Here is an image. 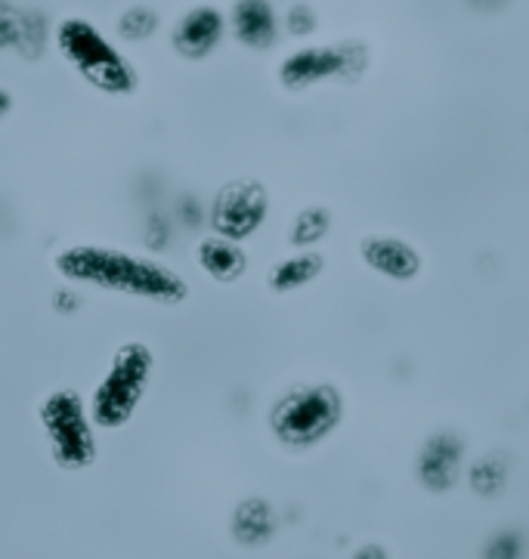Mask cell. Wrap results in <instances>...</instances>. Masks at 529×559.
<instances>
[{"label":"cell","mask_w":529,"mask_h":559,"mask_svg":"<svg viewBox=\"0 0 529 559\" xmlns=\"http://www.w3.org/2000/svg\"><path fill=\"white\" fill-rule=\"evenodd\" d=\"M54 270L66 285L106 290L140 304L177 307L189 294L180 272L171 270L158 257L96 241H78L56 251Z\"/></svg>","instance_id":"1"},{"label":"cell","mask_w":529,"mask_h":559,"mask_svg":"<svg viewBox=\"0 0 529 559\" xmlns=\"http://www.w3.org/2000/svg\"><path fill=\"white\" fill-rule=\"evenodd\" d=\"M344 420V396L331 380L292 383L270 408V430L285 449H316Z\"/></svg>","instance_id":"2"},{"label":"cell","mask_w":529,"mask_h":559,"mask_svg":"<svg viewBox=\"0 0 529 559\" xmlns=\"http://www.w3.org/2000/svg\"><path fill=\"white\" fill-rule=\"evenodd\" d=\"M155 368H158V361H155V353L149 349V343H121L111 353L103 378L87 399V415H91L93 427H103V430L128 427L140 402L146 399Z\"/></svg>","instance_id":"3"},{"label":"cell","mask_w":529,"mask_h":559,"mask_svg":"<svg viewBox=\"0 0 529 559\" xmlns=\"http://www.w3.org/2000/svg\"><path fill=\"white\" fill-rule=\"evenodd\" d=\"M56 44L66 56V62L96 91L125 96L137 87V72L130 69L128 59L118 53L106 35L87 19H66L56 28Z\"/></svg>","instance_id":"4"},{"label":"cell","mask_w":529,"mask_h":559,"mask_svg":"<svg viewBox=\"0 0 529 559\" xmlns=\"http://www.w3.org/2000/svg\"><path fill=\"white\" fill-rule=\"evenodd\" d=\"M37 420L59 467L78 473L96 461V433L87 415V399L78 390L72 386L50 390L37 405Z\"/></svg>","instance_id":"5"},{"label":"cell","mask_w":529,"mask_h":559,"mask_svg":"<svg viewBox=\"0 0 529 559\" xmlns=\"http://www.w3.org/2000/svg\"><path fill=\"white\" fill-rule=\"evenodd\" d=\"M267 217H270V195H267L263 182L257 180L226 182L214 195V201L208 204L211 233L233 238L238 245L260 233Z\"/></svg>","instance_id":"6"},{"label":"cell","mask_w":529,"mask_h":559,"mask_svg":"<svg viewBox=\"0 0 529 559\" xmlns=\"http://www.w3.org/2000/svg\"><path fill=\"white\" fill-rule=\"evenodd\" d=\"M360 260L368 272L381 275L387 282L409 285L421 278L424 272V257L421 251L400 235L390 233H368L360 238Z\"/></svg>","instance_id":"7"},{"label":"cell","mask_w":529,"mask_h":559,"mask_svg":"<svg viewBox=\"0 0 529 559\" xmlns=\"http://www.w3.org/2000/svg\"><path fill=\"white\" fill-rule=\"evenodd\" d=\"M461 464H465V439L452 430H437L421 445L415 457V476L427 491L446 495L456 488Z\"/></svg>","instance_id":"8"},{"label":"cell","mask_w":529,"mask_h":559,"mask_svg":"<svg viewBox=\"0 0 529 559\" xmlns=\"http://www.w3.org/2000/svg\"><path fill=\"white\" fill-rule=\"evenodd\" d=\"M353 66H356L353 53L341 50V47H304L282 62L279 78L289 91H307L322 81L348 74Z\"/></svg>","instance_id":"9"},{"label":"cell","mask_w":529,"mask_h":559,"mask_svg":"<svg viewBox=\"0 0 529 559\" xmlns=\"http://www.w3.org/2000/svg\"><path fill=\"white\" fill-rule=\"evenodd\" d=\"M326 270H329L326 253L316 248H301V251H292L289 257L275 260L267 272V285L279 297H289V294H301L304 288L316 285L326 275Z\"/></svg>","instance_id":"10"},{"label":"cell","mask_w":529,"mask_h":559,"mask_svg":"<svg viewBox=\"0 0 529 559\" xmlns=\"http://www.w3.org/2000/svg\"><path fill=\"white\" fill-rule=\"evenodd\" d=\"M223 32H226V22L214 7H196L177 22L174 47L186 59H204L208 53H214Z\"/></svg>","instance_id":"11"},{"label":"cell","mask_w":529,"mask_h":559,"mask_svg":"<svg viewBox=\"0 0 529 559\" xmlns=\"http://www.w3.org/2000/svg\"><path fill=\"white\" fill-rule=\"evenodd\" d=\"M196 260H199V270L204 275H211L220 285H233L238 282L245 272H248V253L245 248L233 241V238H223V235H208L199 241V251H196Z\"/></svg>","instance_id":"12"},{"label":"cell","mask_w":529,"mask_h":559,"mask_svg":"<svg viewBox=\"0 0 529 559\" xmlns=\"http://www.w3.org/2000/svg\"><path fill=\"white\" fill-rule=\"evenodd\" d=\"M279 532V513L267 498H245L233 510V538L242 547H263Z\"/></svg>","instance_id":"13"},{"label":"cell","mask_w":529,"mask_h":559,"mask_svg":"<svg viewBox=\"0 0 529 559\" xmlns=\"http://www.w3.org/2000/svg\"><path fill=\"white\" fill-rule=\"evenodd\" d=\"M233 32L251 50L273 47L275 35H279L275 10L267 0H238L233 10Z\"/></svg>","instance_id":"14"},{"label":"cell","mask_w":529,"mask_h":559,"mask_svg":"<svg viewBox=\"0 0 529 559\" xmlns=\"http://www.w3.org/2000/svg\"><path fill=\"white\" fill-rule=\"evenodd\" d=\"M334 226V217L326 204H307L294 214L292 226H289V245L294 251L301 248H316L319 241H326Z\"/></svg>","instance_id":"15"},{"label":"cell","mask_w":529,"mask_h":559,"mask_svg":"<svg viewBox=\"0 0 529 559\" xmlns=\"http://www.w3.org/2000/svg\"><path fill=\"white\" fill-rule=\"evenodd\" d=\"M468 479H471V488H474L477 495L495 498L502 488L508 486V461L493 451V454H486V457H480V461L471 464Z\"/></svg>","instance_id":"16"},{"label":"cell","mask_w":529,"mask_h":559,"mask_svg":"<svg viewBox=\"0 0 529 559\" xmlns=\"http://www.w3.org/2000/svg\"><path fill=\"white\" fill-rule=\"evenodd\" d=\"M174 235H177V223L171 214L162 211H152L143 226V245L149 253H165L174 245Z\"/></svg>","instance_id":"17"},{"label":"cell","mask_w":529,"mask_h":559,"mask_svg":"<svg viewBox=\"0 0 529 559\" xmlns=\"http://www.w3.org/2000/svg\"><path fill=\"white\" fill-rule=\"evenodd\" d=\"M174 223L183 226V229H199L208 223V204H201L199 195L186 192L177 199V207H174Z\"/></svg>","instance_id":"18"},{"label":"cell","mask_w":529,"mask_h":559,"mask_svg":"<svg viewBox=\"0 0 529 559\" xmlns=\"http://www.w3.org/2000/svg\"><path fill=\"white\" fill-rule=\"evenodd\" d=\"M155 13L152 10H143V7H137V10H130L128 16L121 19V35L125 37H149L155 32Z\"/></svg>","instance_id":"19"},{"label":"cell","mask_w":529,"mask_h":559,"mask_svg":"<svg viewBox=\"0 0 529 559\" xmlns=\"http://www.w3.org/2000/svg\"><path fill=\"white\" fill-rule=\"evenodd\" d=\"M486 559H520V535L517 532L495 535L486 547Z\"/></svg>","instance_id":"20"},{"label":"cell","mask_w":529,"mask_h":559,"mask_svg":"<svg viewBox=\"0 0 529 559\" xmlns=\"http://www.w3.org/2000/svg\"><path fill=\"white\" fill-rule=\"evenodd\" d=\"M54 304L59 312H78L84 300H81V294H78V288H74V285H66V288H59L54 294Z\"/></svg>","instance_id":"21"},{"label":"cell","mask_w":529,"mask_h":559,"mask_svg":"<svg viewBox=\"0 0 529 559\" xmlns=\"http://www.w3.org/2000/svg\"><path fill=\"white\" fill-rule=\"evenodd\" d=\"M353 559H390V557H387V550H384L381 544H363V547L353 554Z\"/></svg>","instance_id":"22"},{"label":"cell","mask_w":529,"mask_h":559,"mask_svg":"<svg viewBox=\"0 0 529 559\" xmlns=\"http://www.w3.org/2000/svg\"><path fill=\"white\" fill-rule=\"evenodd\" d=\"M13 16H7V13H0V44H10L13 40Z\"/></svg>","instance_id":"23"},{"label":"cell","mask_w":529,"mask_h":559,"mask_svg":"<svg viewBox=\"0 0 529 559\" xmlns=\"http://www.w3.org/2000/svg\"><path fill=\"white\" fill-rule=\"evenodd\" d=\"M10 111H13V96H10V93L0 87V124H3L7 118H10Z\"/></svg>","instance_id":"24"}]
</instances>
